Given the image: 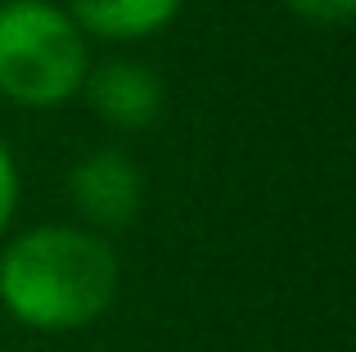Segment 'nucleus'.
I'll list each match as a JSON object with an SVG mask.
<instances>
[{
  "label": "nucleus",
  "mask_w": 356,
  "mask_h": 352,
  "mask_svg": "<svg viewBox=\"0 0 356 352\" xmlns=\"http://www.w3.org/2000/svg\"><path fill=\"white\" fill-rule=\"evenodd\" d=\"M118 253L86 226H36L0 253V303L27 330H86L118 298Z\"/></svg>",
  "instance_id": "f257e3e1"
},
{
  "label": "nucleus",
  "mask_w": 356,
  "mask_h": 352,
  "mask_svg": "<svg viewBox=\"0 0 356 352\" xmlns=\"http://www.w3.org/2000/svg\"><path fill=\"white\" fill-rule=\"evenodd\" d=\"M90 72L86 32L50 0L0 5V95L23 109H59Z\"/></svg>",
  "instance_id": "f03ea898"
},
{
  "label": "nucleus",
  "mask_w": 356,
  "mask_h": 352,
  "mask_svg": "<svg viewBox=\"0 0 356 352\" xmlns=\"http://www.w3.org/2000/svg\"><path fill=\"white\" fill-rule=\"evenodd\" d=\"M68 194L95 230H122L140 208V168L122 150H95L68 172Z\"/></svg>",
  "instance_id": "7ed1b4c3"
},
{
  "label": "nucleus",
  "mask_w": 356,
  "mask_h": 352,
  "mask_svg": "<svg viewBox=\"0 0 356 352\" xmlns=\"http://www.w3.org/2000/svg\"><path fill=\"white\" fill-rule=\"evenodd\" d=\"M90 109L118 131H145L158 113H163V81L154 68L131 59H108L86 72L81 81Z\"/></svg>",
  "instance_id": "20e7f679"
},
{
  "label": "nucleus",
  "mask_w": 356,
  "mask_h": 352,
  "mask_svg": "<svg viewBox=\"0 0 356 352\" xmlns=\"http://www.w3.org/2000/svg\"><path fill=\"white\" fill-rule=\"evenodd\" d=\"M185 0H68V14L81 32L99 41H140L154 36L181 14Z\"/></svg>",
  "instance_id": "39448f33"
},
{
  "label": "nucleus",
  "mask_w": 356,
  "mask_h": 352,
  "mask_svg": "<svg viewBox=\"0 0 356 352\" xmlns=\"http://www.w3.org/2000/svg\"><path fill=\"white\" fill-rule=\"evenodd\" d=\"M298 18L307 23H321V27H339L356 14V0H284Z\"/></svg>",
  "instance_id": "423d86ee"
},
{
  "label": "nucleus",
  "mask_w": 356,
  "mask_h": 352,
  "mask_svg": "<svg viewBox=\"0 0 356 352\" xmlns=\"http://www.w3.org/2000/svg\"><path fill=\"white\" fill-rule=\"evenodd\" d=\"M14 203H18V168L9 159V150L0 145V235H5L9 217H14Z\"/></svg>",
  "instance_id": "0eeeda50"
}]
</instances>
